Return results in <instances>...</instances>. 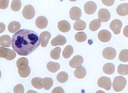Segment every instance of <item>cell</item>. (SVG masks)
Listing matches in <instances>:
<instances>
[{
    "label": "cell",
    "instance_id": "cell-1",
    "mask_svg": "<svg viewBox=\"0 0 128 93\" xmlns=\"http://www.w3.org/2000/svg\"><path fill=\"white\" fill-rule=\"evenodd\" d=\"M40 44L39 35L32 30H20L12 37V48L20 56H26L38 48Z\"/></svg>",
    "mask_w": 128,
    "mask_h": 93
},
{
    "label": "cell",
    "instance_id": "cell-2",
    "mask_svg": "<svg viewBox=\"0 0 128 93\" xmlns=\"http://www.w3.org/2000/svg\"><path fill=\"white\" fill-rule=\"evenodd\" d=\"M127 81L122 76H118L115 78L113 82V88L116 92H120L126 87Z\"/></svg>",
    "mask_w": 128,
    "mask_h": 93
},
{
    "label": "cell",
    "instance_id": "cell-3",
    "mask_svg": "<svg viewBox=\"0 0 128 93\" xmlns=\"http://www.w3.org/2000/svg\"><path fill=\"white\" fill-rule=\"evenodd\" d=\"M98 84L99 87L104 88L107 91L110 90L112 87L111 79L106 77H102L100 78L98 80Z\"/></svg>",
    "mask_w": 128,
    "mask_h": 93
},
{
    "label": "cell",
    "instance_id": "cell-4",
    "mask_svg": "<svg viewBox=\"0 0 128 93\" xmlns=\"http://www.w3.org/2000/svg\"><path fill=\"white\" fill-rule=\"evenodd\" d=\"M35 14V10L32 5L28 4L24 6L22 11V15L24 18L28 19H32Z\"/></svg>",
    "mask_w": 128,
    "mask_h": 93
},
{
    "label": "cell",
    "instance_id": "cell-5",
    "mask_svg": "<svg viewBox=\"0 0 128 93\" xmlns=\"http://www.w3.org/2000/svg\"><path fill=\"white\" fill-rule=\"evenodd\" d=\"M102 55L103 57L108 60H112L114 59L116 55V52L115 49L112 47H107L102 51Z\"/></svg>",
    "mask_w": 128,
    "mask_h": 93
},
{
    "label": "cell",
    "instance_id": "cell-6",
    "mask_svg": "<svg viewBox=\"0 0 128 93\" xmlns=\"http://www.w3.org/2000/svg\"><path fill=\"white\" fill-rule=\"evenodd\" d=\"M123 24L121 20L118 19L113 20L110 25V28L115 34H119L120 33Z\"/></svg>",
    "mask_w": 128,
    "mask_h": 93
},
{
    "label": "cell",
    "instance_id": "cell-7",
    "mask_svg": "<svg viewBox=\"0 0 128 93\" xmlns=\"http://www.w3.org/2000/svg\"><path fill=\"white\" fill-rule=\"evenodd\" d=\"M97 5L95 2L93 1H89L85 3L84 6L85 13L88 14H92L96 11Z\"/></svg>",
    "mask_w": 128,
    "mask_h": 93
},
{
    "label": "cell",
    "instance_id": "cell-8",
    "mask_svg": "<svg viewBox=\"0 0 128 93\" xmlns=\"http://www.w3.org/2000/svg\"><path fill=\"white\" fill-rule=\"evenodd\" d=\"M98 15L99 19L103 22H108L111 17L110 13L109 10L104 8L99 10Z\"/></svg>",
    "mask_w": 128,
    "mask_h": 93
},
{
    "label": "cell",
    "instance_id": "cell-9",
    "mask_svg": "<svg viewBox=\"0 0 128 93\" xmlns=\"http://www.w3.org/2000/svg\"><path fill=\"white\" fill-rule=\"evenodd\" d=\"M112 34L108 30L106 29L101 30L98 34L99 40L103 42H109L112 38Z\"/></svg>",
    "mask_w": 128,
    "mask_h": 93
},
{
    "label": "cell",
    "instance_id": "cell-10",
    "mask_svg": "<svg viewBox=\"0 0 128 93\" xmlns=\"http://www.w3.org/2000/svg\"><path fill=\"white\" fill-rule=\"evenodd\" d=\"M71 19L74 20H79L82 15L81 9L77 6H74L71 8L70 11Z\"/></svg>",
    "mask_w": 128,
    "mask_h": 93
},
{
    "label": "cell",
    "instance_id": "cell-11",
    "mask_svg": "<svg viewBox=\"0 0 128 93\" xmlns=\"http://www.w3.org/2000/svg\"><path fill=\"white\" fill-rule=\"evenodd\" d=\"M84 59L81 56L77 55L74 56L69 63V65L71 67L75 68L77 67L81 66L84 63Z\"/></svg>",
    "mask_w": 128,
    "mask_h": 93
},
{
    "label": "cell",
    "instance_id": "cell-12",
    "mask_svg": "<svg viewBox=\"0 0 128 93\" xmlns=\"http://www.w3.org/2000/svg\"><path fill=\"white\" fill-rule=\"evenodd\" d=\"M67 42V40L64 36L58 34L52 40L51 44L52 46H56L57 45L62 46Z\"/></svg>",
    "mask_w": 128,
    "mask_h": 93
},
{
    "label": "cell",
    "instance_id": "cell-13",
    "mask_svg": "<svg viewBox=\"0 0 128 93\" xmlns=\"http://www.w3.org/2000/svg\"><path fill=\"white\" fill-rule=\"evenodd\" d=\"M51 38V33L48 31H46L42 32L40 34L41 46L42 47H46Z\"/></svg>",
    "mask_w": 128,
    "mask_h": 93
},
{
    "label": "cell",
    "instance_id": "cell-14",
    "mask_svg": "<svg viewBox=\"0 0 128 93\" xmlns=\"http://www.w3.org/2000/svg\"><path fill=\"white\" fill-rule=\"evenodd\" d=\"M18 72L20 75L23 78L28 77L30 73V68L28 65H23L18 68Z\"/></svg>",
    "mask_w": 128,
    "mask_h": 93
},
{
    "label": "cell",
    "instance_id": "cell-15",
    "mask_svg": "<svg viewBox=\"0 0 128 93\" xmlns=\"http://www.w3.org/2000/svg\"><path fill=\"white\" fill-rule=\"evenodd\" d=\"M35 24L38 28L42 29L47 27L48 24V20L45 17L39 16L36 20Z\"/></svg>",
    "mask_w": 128,
    "mask_h": 93
},
{
    "label": "cell",
    "instance_id": "cell-16",
    "mask_svg": "<svg viewBox=\"0 0 128 93\" xmlns=\"http://www.w3.org/2000/svg\"><path fill=\"white\" fill-rule=\"evenodd\" d=\"M58 28L61 32H67L70 29L71 25L70 23L66 20H62L58 22Z\"/></svg>",
    "mask_w": 128,
    "mask_h": 93
},
{
    "label": "cell",
    "instance_id": "cell-17",
    "mask_svg": "<svg viewBox=\"0 0 128 93\" xmlns=\"http://www.w3.org/2000/svg\"><path fill=\"white\" fill-rule=\"evenodd\" d=\"M116 11L118 14L121 16H124L128 14V3L120 4L116 8Z\"/></svg>",
    "mask_w": 128,
    "mask_h": 93
},
{
    "label": "cell",
    "instance_id": "cell-18",
    "mask_svg": "<svg viewBox=\"0 0 128 93\" xmlns=\"http://www.w3.org/2000/svg\"><path fill=\"white\" fill-rule=\"evenodd\" d=\"M74 76L78 79H83L86 77V71L82 66H80L76 68L74 72Z\"/></svg>",
    "mask_w": 128,
    "mask_h": 93
},
{
    "label": "cell",
    "instance_id": "cell-19",
    "mask_svg": "<svg viewBox=\"0 0 128 93\" xmlns=\"http://www.w3.org/2000/svg\"><path fill=\"white\" fill-rule=\"evenodd\" d=\"M103 72L108 75H112L114 73L115 70V67L114 64L108 63L105 64L102 68Z\"/></svg>",
    "mask_w": 128,
    "mask_h": 93
},
{
    "label": "cell",
    "instance_id": "cell-20",
    "mask_svg": "<svg viewBox=\"0 0 128 93\" xmlns=\"http://www.w3.org/2000/svg\"><path fill=\"white\" fill-rule=\"evenodd\" d=\"M11 44L12 39L10 36L5 34L0 37V45L6 47H10Z\"/></svg>",
    "mask_w": 128,
    "mask_h": 93
},
{
    "label": "cell",
    "instance_id": "cell-21",
    "mask_svg": "<svg viewBox=\"0 0 128 93\" xmlns=\"http://www.w3.org/2000/svg\"><path fill=\"white\" fill-rule=\"evenodd\" d=\"M8 27L9 32L14 33L20 29L21 27V25L19 22L14 21L9 23Z\"/></svg>",
    "mask_w": 128,
    "mask_h": 93
},
{
    "label": "cell",
    "instance_id": "cell-22",
    "mask_svg": "<svg viewBox=\"0 0 128 93\" xmlns=\"http://www.w3.org/2000/svg\"><path fill=\"white\" fill-rule=\"evenodd\" d=\"M47 69L52 73H56L60 68V66L58 63L50 61L47 64Z\"/></svg>",
    "mask_w": 128,
    "mask_h": 93
},
{
    "label": "cell",
    "instance_id": "cell-23",
    "mask_svg": "<svg viewBox=\"0 0 128 93\" xmlns=\"http://www.w3.org/2000/svg\"><path fill=\"white\" fill-rule=\"evenodd\" d=\"M101 25V22L100 19H94L90 22L89 29L92 31H95L100 28Z\"/></svg>",
    "mask_w": 128,
    "mask_h": 93
},
{
    "label": "cell",
    "instance_id": "cell-24",
    "mask_svg": "<svg viewBox=\"0 0 128 93\" xmlns=\"http://www.w3.org/2000/svg\"><path fill=\"white\" fill-rule=\"evenodd\" d=\"M42 83L44 89L46 90H48L53 85V80L50 78H45L42 79Z\"/></svg>",
    "mask_w": 128,
    "mask_h": 93
},
{
    "label": "cell",
    "instance_id": "cell-25",
    "mask_svg": "<svg viewBox=\"0 0 128 93\" xmlns=\"http://www.w3.org/2000/svg\"><path fill=\"white\" fill-rule=\"evenodd\" d=\"M86 23L81 19L76 20L74 25V29L78 31L84 30L86 28Z\"/></svg>",
    "mask_w": 128,
    "mask_h": 93
},
{
    "label": "cell",
    "instance_id": "cell-26",
    "mask_svg": "<svg viewBox=\"0 0 128 93\" xmlns=\"http://www.w3.org/2000/svg\"><path fill=\"white\" fill-rule=\"evenodd\" d=\"M74 53L73 47L71 45H68L66 46L62 53V56L64 58H68Z\"/></svg>",
    "mask_w": 128,
    "mask_h": 93
},
{
    "label": "cell",
    "instance_id": "cell-27",
    "mask_svg": "<svg viewBox=\"0 0 128 93\" xmlns=\"http://www.w3.org/2000/svg\"><path fill=\"white\" fill-rule=\"evenodd\" d=\"M68 75L65 72H60L57 76L56 79L58 81L61 83H65L68 79Z\"/></svg>",
    "mask_w": 128,
    "mask_h": 93
},
{
    "label": "cell",
    "instance_id": "cell-28",
    "mask_svg": "<svg viewBox=\"0 0 128 93\" xmlns=\"http://www.w3.org/2000/svg\"><path fill=\"white\" fill-rule=\"evenodd\" d=\"M42 79L40 78H34L31 81L32 85L36 89H42L44 87L42 84Z\"/></svg>",
    "mask_w": 128,
    "mask_h": 93
},
{
    "label": "cell",
    "instance_id": "cell-29",
    "mask_svg": "<svg viewBox=\"0 0 128 93\" xmlns=\"http://www.w3.org/2000/svg\"><path fill=\"white\" fill-rule=\"evenodd\" d=\"M61 51V49L60 47H56L51 51L50 56L52 59L55 60H58L60 58Z\"/></svg>",
    "mask_w": 128,
    "mask_h": 93
},
{
    "label": "cell",
    "instance_id": "cell-30",
    "mask_svg": "<svg viewBox=\"0 0 128 93\" xmlns=\"http://www.w3.org/2000/svg\"><path fill=\"white\" fill-rule=\"evenodd\" d=\"M74 38L76 41L79 42H84L87 38L86 34L84 32H78L75 34Z\"/></svg>",
    "mask_w": 128,
    "mask_h": 93
},
{
    "label": "cell",
    "instance_id": "cell-31",
    "mask_svg": "<svg viewBox=\"0 0 128 93\" xmlns=\"http://www.w3.org/2000/svg\"><path fill=\"white\" fill-rule=\"evenodd\" d=\"M22 6V3L20 0H12L11 8L14 11H18L20 10Z\"/></svg>",
    "mask_w": 128,
    "mask_h": 93
},
{
    "label": "cell",
    "instance_id": "cell-32",
    "mask_svg": "<svg viewBox=\"0 0 128 93\" xmlns=\"http://www.w3.org/2000/svg\"><path fill=\"white\" fill-rule=\"evenodd\" d=\"M118 72L120 75H127L128 74V65L120 64L118 68Z\"/></svg>",
    "mask_w": 128,
    "mask_h": 93
},
{
    "label": "cell",
    "instance_id": "cell-33",
    "mask_svg": "<svg viewBox=\"0 0 128 93\" xmlns=\"http://www.w3.org/2000/svg\"><path fill=\"white\" fill-rule=\"evenodd\" d=\"M120 60L124 63H126L128 61V50L124 49L122 50L119 54Z\"/></svg>",
    "mask_w": 128,
    "mask_h": 93
},
{
    "label": "cell",
    "instance_id": "cell-34",
    "mask_svg": "<svg viewBox=\"0 0 128 93\" xmlns=\"http://www.w3.org/2000/svg\"><path fill=\"white\" fill-rule=\"evenodd\" d=\"M16 56V54L11 49H8L6 56L4 58L7 60H12L15 58Z\"/></svg>",
    "mask_w": 128,
    "mask_h": 93
},
{
    "label": "cell",
    "instance_id": "cell-35",
    "mask_svg": "<svg viewBox=\"0 0 128 93\" xmlns=\"http://www.w3.org/2000/svg\"><path fill=\"white\" fill-rule=\"evenodd\" d=\"M29 64V61L25 57H22L20 58L16 62V66L18 68L20 66L23 65H28Z\"/></svg>",
    "mask_w": 128,
    "mask_h": 93
},
{
    "label": "cell",
    "instance_id": "cell-36",
    "mask_svg": "<svg viewBox=\"0 0 128 93\" xmlns=\"http://www.w3.org/2000/svg\"><path fill=\"white\" fill-rule=\"evenodd\" d=\"M14 93H24V87L22 84L17 85L14 88Z\"/></svg>",
    "mask_w": 128,
    "mask_h": 93
},
{
    "label": "cell",
    "instance_id": "cell-37",
    "mask_svg": "<svg viewBox=\"0 0 128 93\" xmlns=\"http://www.w3.org/2000/svg\"><path fill=\"white\" fill-rule=\"evenodd\" d=\"M9 0H0V9H4L8 7Z\"/></svg>",
    "mask_w": 128,
    "mask_h": 93
},
{
    "label": "cell",
    "instance_id": "cell-38",
    "mask_svg": "<svg viewBox=\"0 0 128 93\" xmlns=\"http://www.w3.org/2000/svg\"><path fill=\"white\" fill-rule=\"evenodd\" d=\"M7 49L4 46L0 47V57L4 58L7 53Z\"/></svg>",
    "mask_w": 128,
    "mask_h": 93
},
{
    "label": "cell",
    "instance_id": "cell-39",
    "mask_svg": "<svg viewBox=\"0 0 128 93\" xmlns=\"http://www.w3.org/2000/svg\"><path fill=\"white\" fill-rule=\"evenodd\" d=\"M103 4L108 6H111L114 4L115 0H102Z\"/></svg>",
    "mask_w": 128,
    "mask_h": 93
},
{
    "label": "cell",
    "instance_id": "cell-40",
    "mask_svg": "<svg viewBox=\"0 0 128 93\" xmlns=\"http://www.w3.org/2000/svg\"><path fill=\"white\" fill-rule=\"evenodd\" d=\"M52 93H65L64 90L61 87H56L52 91Z\"/></svg>",
    "mask_w": 128,
    "mask_h": 93
},
{
    "label": "cell",
    "instance_id": "cell-41",
    "mask_svg": "<svg viewBox=\"0 0 128 93\" xmlns=\"http://www.w3.org/2000/svg\"><path fill=\"white\" fill-rule=\"evenodd\" d=\"M6 29V25L4 23H0V34L4 32Z\"/></svg>",
    "mask_w": 128,
    "mask_h": 93
},
{
    "label": "cell",
    "instance_id": "cell-42",
    "mask_svg": "<svg viewBox=\"0 0 128 93\" xmlns=\"http://www.w3.org/2000/svg\"><path fill=\"white\" fill-rule=\"evenodd\" d=\"M123 33L124 36L128 37V25L126 26L123 30Z\"/></svg>",
    "mask_w": 128,
    "mask_h": 93
},
{
    "label": "cell",
    "instance_id": "cell-43",
    "mask_svg": "<svg viewBox=\"0 0 128 93\" xmlns=\"http://www.w3.org/2000/svg\"><path fill=\"white\" fill-rule=\"evenodd\" d=\"M69 0L70 1L74 2L76 1L77 0Z\"/></svg>",
    "mask_w": 128,
    "mask_h": 93
},
{
    "label": "cell",
    "instance_id": "cell-44",
    "mask_svg": "<svg viewBox=\"0 0 128 93\" xmlns=\"http://www.w3.org/2000/svg\"><path fill=\"white\" fill-rule=\"evenodd\" d=\"M2 77V72H1L0 70V79Z\"/></svg>",
    "mask_w": 128,
    "mask_h": 93
},
{
    "label": "cell",
    "instance_id": "cell-45",
    "mask_svg": "<svg viewBox=\"0 0 128 93\" xmlns=\"http://www.w3.org/2000/svg\"><path fill=\"white\" fill-rule=\"evenodd\" d=\"M120 0L123 1V0Z\"/></svg>",
    "mask_w": 128,
    "mask_h": 93
}]
</instances>
